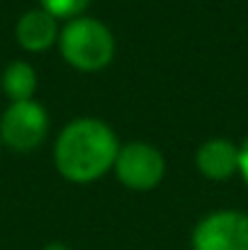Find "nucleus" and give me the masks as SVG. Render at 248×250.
<instances>
[{
  "instance_id": "nucleus-1",
  "label": "nucleus",
  "mask_w": 248,
  "mask_h": 250,
  "mask_svg": "<svg viewBox=\"0 0 248 250\" xmlns=\"http://www.w3.org/2000/svg\"><path fill=\"white\" fill-rule=\"evenodd\" d=\"M119 144L114 131L100 119H76L71 122L54 148V161L59 172L68 182H92L114 166Z\"/></svg>"
},
{
  "instance_id": "nucleus-2",
  "label": "nucleus",
  "mask_w": 248,
  "mask_h": 250,
  "mask_svg": "<svg viewBox=\"0 0 248 250\" xmlns=\"http://www.w3.org/2000/svg\"><path fill=\"white\" fill-rule=\"evenodd\" d=\"M59 46L68 66L78 71H100L114 56V37L112 32L92 17H73L59 37Z\"/></svg>"
},
{
  "instance_id": "nucleus-3",
  "label": "nucleus",
  "mask_w": 248,
  "mask_h": 250,
  "mask_svg": "<svg viewBox=\"0 0 248 250\" xmlns=\"http://www.w3.org/2000/svg\"><path fill=\"white\" fill-rule=\"evenodd\" d=\"M46 131H49L46 109L34 100L12 102L0 119V141L20 153L34 151L44 141Z\"/></svg>"
},
{
  "instance_id": "nucleus-4",
  "label": "nucleus",
  "mask_w": 248,
  "mask_h": 250,
  "mask_svg": "<svg viewBox=\"0 0 248 250\" xmlns=\"http://www.w3.org/2000/svg\"><path fill=\"white\" fill-rule=\"evenodd\" d=\"M192 250H248V214L222 209L192 231Z\"/></svg>"
},
{
  "instance_id": "nucleus-5",
  "label": "nucleus",
  "mask_w": 248,
  "mask_h": 250,
  "mask_svg": "<svg viewBox=\"0 0 248 250\" xmlns=\"http://www.w3.org/2000/svg\"><path fill=\"white\" fill-rule=\"evenodd\" d=\"M114 172L122 185L129 189H154L165 175V161L158 148L134 141L119 148L117 161H114Z\"/></svg>"
},
{
  "instance_id": "nucleus-6",
  "label": "nucleus",
  "mask_w": 248,
  "mask_h": 250,
  "mask_svg": "<svg viewBox=\"0 0 248 250\" xmlns=\"http://www.w3.org/2000/svg\"><path fill=\"white\" fill-rule=\"evenodd\" d=\"M195 163L207 180L224 182L239 172V146L229 139H209L200 146Z\"/></svg>"
},
{
  "instance_id": "nucleus-7",
  "label": "nucleus",
  "mask_w": 248,
  "mask_h": 250,
  "mask_svg": "<svg viewBox=\"0 0 248 250\" xmlns=\"http://www.w3.org/2000/svg\"><path fill=\"white\" fill-rule=\"evenodd\" d=\"M15 37H17V44L27 51H46L49 46H54L59 37V22L46 10L37 7L20 17L15 27Z\"/></svg>"
},
{
  "instance_id": "nucleus-8",
  "label": "nucleus",
  "mask_w": 248,
  "mask_h": 250,
  "mask_svg": "<svg viewBox=\"0 0 248 250\" xmlns=\"http://www.w3.org/2000/svg\"><path fill=\"white\" fill-rule=\"evenodd\" d=\"M2 90L7 92V97L12 102H22V100H32L34 90H37V73L29 63L24 61H15L5 68L2 73Z\"/></svg>"
},
{
  "instance_id": "nucleus-9",
  "label": "nucleus",
  "mask_w": 248,
  "mask_h": 250,
  "mask_svg": "<svg viewBox=\"0 0 248 250\" xmlns=\"http://www.w3.org/2000/svg\"><path fill=\"white\" fill-rule=\"evenodd\" d=\"M39 2H42V10H46L56 20L81 17V12L90 5V0H39Z\"/></svg>"
},
{
  "instance_id": "nucleus-10",
  "label": "nucleus",
  "mask_w": 248,
  "mask_h": 250,
  "mask_svg": "<svg viewBox=\"0 0 248 250\" xmlns=\"http://www.w3.org/2000/svg\"><path fill=\"white\" fill-rule=\"evenodd\" d=\"M239 172L244 175V180L248 185V139L244 141V146L239 148Z\"/></svg>"
},
{
  "instance_id": "nucleus-11",
  "label": "nucleus",
  "mask_w": 248,
  "mask_h": 250,
  "mask_svg": "<svg viewBox=\"0 0 248 250\" xmlns=\"http://www.w3.org/2000/svg\"><path fill=\"white\" fill-rule=\"evenodd\" d=\"M44 250H68V248H66L64 243H51V246H46Z\"/></svg>"
}]
</instances>
